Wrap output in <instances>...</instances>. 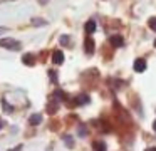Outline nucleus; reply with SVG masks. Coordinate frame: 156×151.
<instances>
[{"label":"nucleus","mask_w":156,"mask_h":151,"mask_svg":"<svg viewBox=\"0 0 156 151\" xmlns=\"http://www.w3.org/2000/svg\"><path fill=\"white\" fill-rule=\"evenodd\" d=\"M0 47L9 49V50H19L20 49V42L12 39V37H5V39H0Z\"/></svg>","instance_id":"1"},{"label":"nucleus","mask_w":156,"mask_h":151,"mask_svg":"<svg viewBox=\"0 0 156 151\" xmlns=\"http://www.w3.org/2000/svg\"><path fill=\"white\" fill-rule=\"evenodd\" d=\"M133 67H134L136 72H144L146 70V60L144 59H136L134 64H133Z\"/></svg>","instance_id":"2"},{"label":"nucleus","mask_w":156,"mask_h":151,"mask_svg":"<svg viewBox=\"0 0 156 151\" xmlns=\"http://www.w3.org/2000/svg\"><path fill=\"white\" fill-rule=\"evenodd\" d=\"M52 62L57 64V66H61L64 62V54H62V50H54L52 52Z\"/></svg>","instance_id":"3"},{"label":"nucleus","mask_w":156,"mask_h":151,"mask_svg":"<svg viewBox=\"0 0 156 151\" xmlns=\"http://www.w3.org/2000/svg\"><path fill=\"white\" fill-rule=\"evenodd\" d=\"M84 49H86V52H87L89 56H91V54L94 52V40H92V37H86Z\"/></svg>","instance_id":"4"},{"label":"nucleus","mask_w":156,"mask_h":151,"mask_svg":"<svg viewBox=\"0 0 156 151\" xmlns=\"http://www.w3.org/2000/svg\"><path fill=\"white\" fill-rule=\"evenodd\" d=\"M22 62H24L25 66H34L35 64V56L34 54H24V56H22Z\"/></svg>","instance_id":"5"},{"label":"nucleus","mask_w":156,"mask_h":151,"mask_svg":"<svg viewBox=\"0 0 156 151\" xmlns=\"http://www.w3.org/2000/svg\"><path fill=\"white\" fill-rule=\"evenodd\" d=\"M92 149L94 151H108V146H106L104 141H94L92 143Z\"/></svg>","instance_id":"6"},{"label":"nucleus","mask_w":156,"mask_h":151,"mask_svg":"<svg viewBox=\"0 0 156 151\" xmlns=\"http://www.w3.org/2000/svg\"><path fill=\"white\" fill-rule=\"evenodd\" d=\"M109 40H111V44L114 47H121L122 44H124V39H122L121 35H111V39H109Z\"/></svg>","instance_id":"7"},{"label":"nucleus","mask_w":156,"mask_h":151,"mask_svg":"<svg viewBox=\"0 0 156 151\" xmlns=\"http://www.w3.org/2000/svg\"><path fill=\"white\" fill-rule=\"evenodd\" d=\"M89 102V96L87 94H81V96H77L76 97V101H74V104H77V106H82V104H87Z\"/></svg>","instance_id":"8"},{"label":"nucleus","mask_w":156,"mask_h":151,"mask_svg":"<svg viewBox=\"0 0 156 151\" xmlns=\"http://www.w3.org/2000/svg\"><path fill=\"white\" fill-rule=\"evenodd\" d=\"M29 123H30L32 126H37V124H41V123H42V116H41V114H37V113L32 114V116L29 117Z\"/></svg>","instance_id":"9"},{"label":"nucleus","mask_w":156,"mask_h":151,"mask_svg":"<svg viewBox=\"0 0 156 151\" xmlns=\"http://www.w3.org/2000/svg\"><path fill=\"white\" fill-rule=\"evenodd\" d=\"M94 30H96V22H94V20H89V22L86 23V32H87V34H92Z\"/></svg>","instance_id":"10"},{"label":"nucleus","mask_w":156,"mask_h":151,"mask_svg":"<svg viewBox=\"0 0 156 151\" xmlns=\"http://www.w3.org/2000/svg\"><path fill=\"white\" fill-rule=\"evenodd\" d=\"M57 107H59V104H57V102L49 104V106H47V113H49V114H54L55 111H57Z\"/></svg>","instance_id":"11"},{"label":"nucleus","mask_w":156,"mask_h":151,"mask_svg":"<svg viewBox=\"0 0 156 151\" xmlns=\"http://www.w3.org/2000/svg\"><path fill=\"white\" fill-rule=\"evenodd\" d=\"M32 23H34L35 27H41V25H45L47 22H45L44 19H34V20H32Z\"/></svg>","instance_id":"12"},{"label":"nucleus","mask_w":156,"mask_h":151,"mask_svg":"<svg viewBox=\"0 0 156 151\" xmlns=\"http://www.w3.org/2000/svg\"><path fill=\"white\" fill-rule=\"evenodd\" d=\"M2 107H4V109L7 111V113H12V111H14V107H12L10 104L7 102V101H2Z\"/></svg>","instance_id":"13"},{"label":"nucleus","mask_w":156,"mask_h":151,"mask_svg":"<svg viewBox=\"0 0 156 151\" xmlns=\"http://www.w3.org/2000/svg\"><path fill=\"white\" fill-rule=\"evenodd\" d=\"M148 23H149V27H151V30L156 32V17H151V19L148 20Z\"/></svg>","instance_id":"14"},{"label":"nucleus","mask_w":156,"mask_h":151,"mask_svg":"<svg viewBox=\"0 0 156 151\" xmlns=\"http://www.w3.org/2000/svg\"><path fill=\"white\" fill-rule=\"evenodd\" d=\"M64 141H66V146H67V148H72V146H74V141H72V138L64 136Z\"/></svg>","instance_id":"15"},{"label":"nucleus","mask_w":156,"mask_h":151,"mask_svg":"<svg viewBox=\"0 0 156 151\" xmlns=\"http://www.w3.org/2000/svg\"><path fill=\"white\" fill-rule=\"evenodd\" d=\"M61 44H62V45H69V37L67 35H62L61 37Z\"/></svg>","instance_id":"16"},{"label":"nucleus","mask_w":156,"mask_h":151,"mask_svg":"<svg viewBox=\"0 0 156 151\" xmlns=\"http://www.w3.org/2000/svg\"><path fill=\"white\" fill-rule=\"evenodd\" d=\"M49 76H51L52 82H55V81H57V79H55V72H54V70H49Z\"/></svg>","instance_id":"17"},{"label":"nucleus","mask_w":156,"mask_h":151,"mask_svg":"<svg viewBox=\"0 0 156 151\" xmlns=\"http://www.w3.org/2000/svg\"><path fill=\"white\" fill-rule=\"evenodd\" d=\"M4 32H7V27H0V34H4Z\"/></svg>","instance_id":"18"},{"label":"nucleus","mask_w":156,"mask_h":151,"mask_svg":"<svg viewBox=\"0 0 156 151\" xmlns=\"http://www.w3.org/2000/svg\"><path fill=\"white\" fill-rule=\"evenodd\" d=\"M146 151H156V148H148Z\"/></svg>","instance_id":"19"},{"label":"nucleus","mask_w":156,"mask_h":151,"mask_svg":"<svg viewBox=\"0 0 156 151\" xmlns=\"http://www.w3.org/2000/svg\"><path fill=\"white\" fill-rule=\"evenodd\" d=\"M153 129L156 131V121H154V123H153Z\"/></svg>","instance_id":"20"},{"label":"nucleus","mask_w":156,"mask_h":151,"mask_svg":"<svg viewBox=\"0 0 156 151\" xmlns=\"http://www.w3.org/2000/svg\"><path fill=\"white\" fill-rule=\"evenodd\" d=\"M2 126H4V124H2V121H0V129H2Z\"/></svg>","instance_id":"21"},{"label":"nucleus","mask_w":156,"mask_h":151,"mask_svg":"<svg viewBox=\"0 0 156 151\" xmlns=\"http://www.w3.org/2000/svg\"><path fill=\"white\" fill-rule=\"evenodd\" d=\"M154 47H156V40H154Z\"/></svg>","instance_id":"22"}]
</instances>
